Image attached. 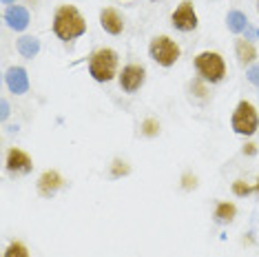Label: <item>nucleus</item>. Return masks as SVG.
I'll return each mask as SVG.
<instances>
[{
  "instance_id": "f257e3e1",
  "label": "nucleus",
  "mask_w": 259,
  "mask_h": 257,
  "mask_svg": "<svg viewBox=\"0 0 259 257\" xmlns=\"http://www.w3.org/2000/svg\"><path fill=\"white\" fill-rule=\"evenodd\" d=\"M87 31V20L75 5H60L54 14V33L62 42H71Z\"/></svg>"
},
{
  "instance_id": "f03ea898",
  "label": "nucleus",
  "mask_w": 259,
  "mask_h": 257,
  "mask_svg": "<svg viewBox=\"0 0 259 257\" xmlns=\"http://www.w3.org/2000/svg\"><path fill=\"white\" fill-rule=\"evenodd\" d=\"M89 73L96 82H111L117 75V54L109 47L93 51L89 58Z\"/></svg>"
},
{
  "instance_id": "7ed1b4c3",
  "label": "nucleus",
  "mask_w": 259,
  "mask_h": 257,
  "mask_svg": "<svg viewBox=\"0 0 259 257\" xmlns=\"http://www.w3.org/2000/svg\"><path fill=\"white\" fill-rule=\"evenodd\" d=\"M195 69L199 78L210 84L222 82L224 75H226V62H224V58L217 51H202V54H197Z\"/></svg>"
},
{
  "instance_id": "20e7f679",
  "label": "nucleus",
  "mask_w": 259,
  "mask_h": 257,
  "mask_svg": "<svg viewBox=\"0 0 259 257\" xmlns=\"http://www.w3.org/2000/svg\"><path fill=\"white\" fill-rule=\"evenodd\" d=\"M231 126L239 136H255V131L259 128V115H257L255 107H252V102L241 100L237 107H235Z\"/></svg>"
},
{
  "instance_id": "39448f33",
  "label": "nucleus",
  "mask_w": 259,
  "mask_h": 257,
  "mask_svg": "<svg viewBox=\"0 0 259 257\" xmlns=\"http://www.w3.org/2000/svg\"><path fill=\"white\" fill-rule=\"evenodd\" d=\"M149 56L155 60L160 67H173L180 60L182 51L175 40H170L168 36H155L149 45Z\"/></svg>"
},
{
  "instance_id": "423d86ee",
  "label": "nucleus",
  "mask_w": 259,
  "mask_h": 257,
  "mask_svg": "<svg viewBox=\"0 0 259 257\" xmlns=\"http://www.w3.org/2000/svg\"><path fill=\"white\" fill-rule=\"evenodd\" d=\"M117 80H120V89L124 93H135L142 89L144 80H146V69L142 64H126V67H122V71L117 73Z\"/></svg>"
},
{
  "instance_id": "0eeeda50",
  "label": "nucleus",
  "mask_w": 259,
  "mask_h": 257,
  "mask_svg": "<svg viewBox=\"0 0 259 257\" xmlns=\"http://www.w3.org/2000/svg\"><path fill=\"white\" fill-rule=\"evenodd\" d=\"M170 22H173V27L178 29V31H195L197 29V14H195V7H193L191 0H184V3H180V7L173 11V16H170Z\"/></svg>"
},
{
  "instance_id": "6e6552de",
  "label": "nucleus",
  "mask_w": 259,
  "mask_h": 257,
  "mask_svg": "<svg viewBox=\"0 0 259 257\" xmlns=\"http://www.w3.org/2000/svg\"><path fill=\"white\" fill-rule=\"evenodd\" d=\"M64 186V178L54 168H49V171H45L42 175L38 178L36 182V189H38V195L45 197V200H51V197L56 195L58 191H60Z\"/></svg>"
},
{
  "instance_id": "1a4fd4ad",
  "label": "nucleus",
  "mask_w": 259,
  "mask_h": 257,
  "mask_svg": "<svg viewBox=\"0 0 259 257\" xmlns=\"http://www.w3.org/2000/svg\"><path fill=\"white\" fill-rule=\"evenodd\" d=\"M5 166H7V171L14 173V175H27L33 168V162H31V157H29V153H25L22 149H16L14 147V149L7 151Z\"/></svg>"
},
{
  "instance_id": "9d476101",
  "label": "nucleus",
  "mask_w": 259,
  "mask_h": 257,
  "mask_svg": "<svg viewBox=\"0 0 259 257\" xmlns=\"http://www.w3.org/2000/svg\"><path fill=\"white\" fill-rule=\"evenodd\" d=\"M5 82H7V89L16 96H22V93L29 91V78H27V71L22 67H11L7 69L5 73Z\"/></svg>"
},
{
  "instance_id": "9b49d317",
  "label": "nucleus",
  "mask_w": 259,
  "mask_h": 257,
  "mask_svg": "<svg viewBox=\"0 0 259 257\" xmlns=\"http://www.w3.org/2000/svg\"><path fill=\"white\" fill-rule=\"evenodd\" d=\"M100 25L107 33L111 36H120L122 31H124V20H122L120 11L113 9V7H107L100 11Z\"/></svg>"
},
{
  "instance_id": "f8f14e48",
  "label": "nucleus",
  "mask_w": 259,
  "mask_h": 257,
  "mask_svg": "<svg viewBox=\"0 0 259 257\" xmlns=\"http://www.w3.org/2000/svg\"><path fill=\"white\" fill-rule=\"evenodd\" d=\"M5 22H7L9 29L14 31H25L29 27V11L20 5H11V7L5 11Z\"/></svg>"
},
{
  "instance_id": "ddd939ff",
  "label": "nucleus",
  "mask_w": 259,
  "mask_h": 257,
  "mask_svg": "<svg viewBox=\"0 0 259 257\" xmlns=\"http://www.w3.org/2000/svg\"><path fill=\"white\" fill-rule=\"evenodd\" d=\"M235 54H237V60L241 67H252L257 60V49H255V45L250 42V40H246V38H239L237 42H235Z\"/></svg>"
},
{
  "instance_id": "4468645a",
  "label": "nucleus",
  "mask_w": 259,
  "mask_h": 257,
  "mask_svg": "<svg viewBox=\"0 0 259 257\" xmlns=\"http://www.w3.org/2000/svg\"><path fill=\"white\" fill-rule=\"evenodd\" d=\"M18 51L22 58H36L40 51V40L33 36H22L18 40Z\"/></svg>"
},
{
  "instance_id": "2eb2a0df",
  "label": "nucleus",
  "mask_w": 259,
  "mask_h": 257,
  "mask_svg": "<svg viewBox=\"0 0 259 257\" xmlns=\"http://www.w3.org/2000/svg\"><path fill=\"white\" fill-rule=\"evenodd\" d=\"M226 25L233 33H241L246 27H248V18H246L241 11L233 9V11H228V16H226Z\"/></svg>"
},
{
  "instance_id": "dca6fc26",
  "label": "nucleus",
  "mask_w": 259,
  "mask_h": 257,
  "mask_svg": "<svg viewBox=\"0 0 259 257\" xmlns=\"http://www.w3.org/2000/svg\"><path fill=\"white\" fill-rule=\"evenodd\" d=\"M237 215V206L233 202H220L215 206V220L217 222H233Z\"/></svg>"
},
{
  "instance_id": "f3484780",
  "label": "nucleus",
  "mask_w": 259,
  "mask_h": 257,
  "mask_svg": "<svg viewBox=\"0 0 259 257\" xmlns=\"http://www.w3.org/2000/svg\"><path fill=\"white\" fill-rule=\"evenodd\" d=\"M3 257H31V255H29V248L22 242H11L9 246L5 248Z\"/></svg>"
},
{
  "instance_id": "a211bd4d",
  "label": "nucleus",
  "mask_w": 259,
  "mask_h": 257,
  "mask_svg": "<svg viewBox=\"0 0 259 257\" xmlns=\"http://www.w3.org/2000/svg\"><path fill=\"white\" fill-rule=\"evenodd\" d=\"M128 173H131V166H128L124 160L115 157L113 164H111V178L117 180V178H124V175H128Z\"/></svg>"
},
{
  "instance_id": "6ab92c4d",
  "label": "nucleus",
  "mask_w": 259,
  "mask_h": 257,
  "mask_svg": "<svg viewBox=\"0 0 259 257\" xmlns=\"http://www.w3.org/2000/svg\"><path fill=\"white\" fill-rule=\"evenodd\" d=\"M140 131H142L144 138H155L157 133H160V122H157L155 118H146L142 122V126H140Z\"/></svg>"
},
{
  "instance_id": "aec40b11",
  "label": "nucleus",
  "mask_w": 259,
  "mask_h": 257,
  "mask_svg": "<svg viewBox=\"0 0 259 257\" xmlns=\"http://www.w3.org/2000/svg\"><path fill=\"white\" fill-rule=\"evenodd\" d=\"M231 189H233V195H237V197H248L250 193H255V186L246 184L244 180H235Z\"/></svg>"
},
{
  "instance_id": "412c9836",
  "label": "nucleus",
  "mask_w": 259,
  "mask_h": 257,
  "mask_svg": "<svg viewBox=\"0 0 259 257\" xmlns=\"http://www.w3.org/2000/svg\"><path fill=\"white\" fill-rule=\"evenodd\" d=\"M191 91H195V96L199 98V100H206V98H208V89H206V82L202 78L193 80V82H191Z\"/></svg>"
},
{
  "instance_id": "4be33fe9",
  "label": "nucleus",
  "mask_w": 259,
  "mask_h": 257,
  "mask_svg": "<svg viewBox=\"0 0 259 257\" xmlns=\"http://www.w3.org/2000/svg\"><path fill=\"white\" fill-rule=\"evenodd\" d=\"M197 186V178L193 173H184L182 175V189L184 191H193Z\"/></svg>"
},
{
  "instance_id": "5701e85b",
  "label": "nucleus",
  "mask_w": 259,
  "mask_h": 257,
  "mask_svg": "<svg viewBox=\"0 0 259 257\" xmlns=\"http://www.w3.org/2000/svg\"><path fill=\"white\" fill-rule=\"evenodd\" d=\"M246 75H248V80L252 84H259V64H252L248 71H246Z\"/></svg>"
},
{
  "instance_id": "b1692460",
  "label": "nucleus",
  "mask_w": 259,
  "mask_h": 257,
  "mask_svg": "<svg viewBox=\"0 0 259 257\" xmlns=\"http://www.w3.org/2000/svg\"><path fill=\"white\" fill-rule=\"evenodd\" d=\"M244 155H257V147L252 142H248V144H244Z\"/></svg>"
},
{
  "instance_id": "393cba45",
  "label": "nucleus",
  "mask_w": 259,
  "mask_h": 257,
  "mask_svg": "<svg viewBox=\"0 0 259 257\" xmlns=\"http://www.w3.org/2000/svg\"><path fill=\"white\" fill-rule=\"evenodd\" d=\"M7 115H9V104L7 100H3V120H7Z\"/></svg>"
},
{
  "instance_id": "a878e982",
  "label": "nucleus",
  "mask_w": 259,
  "mask_h": 257,
  "mask_svg": "<svg viewBox=\"0 0 259 257\" xmlns=\"http://www.w3.org/2000/svg\"><path fill=\"white\" fill-rule=\"evenodd\" d=\"M255 193L259 195V178H257V184H255Z\"/></svg>"
},
{
  "instance_id": "bb28decb",
  "label": "nucleus",
  "mask_w": 259,
  "mask_h": 257,
  "mask_svg": "<svg viewBox=\"0 0 259 257\" xmlns=\"http://www.w3.org/2000/svg\"><path fill=\"white\" fill-rule=\"evenodd\" d=\"M3 3H5V5H11V3H16V0H3Z\"/></svg>"
},
{
  "instance_id": "cd10ccee",
  "label": "nucleus",
  "mask_w": 259,
  "mask_h": 257,
  "mask_svg": "<svg viewBox=\"0 0 259 257\" xmlns=\"http://www.w3.org/2000/svg\"><path fill=\"white\" fill-rule=\"evenodd\" d=\"M257 11H259V0H257Z\"/></svg>"
},
{
  "instance_id": "c85d7f7f",
  "label": "nucleus",
  "mask_w": 259,
  "mask_h": 257,
  "mask_svg": "<svg viewBox=\"0 0 259 257\" xmlns=\"http://www.w3.org/2000/svg\"><path fill=\"white\" fill-rule=\"evenodd\" d=\"M151 3H155V0H151Z\"/></svg>"
}]
</instances>
